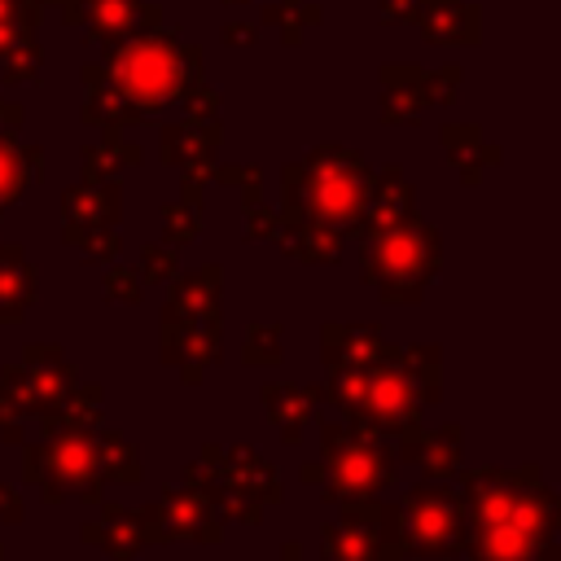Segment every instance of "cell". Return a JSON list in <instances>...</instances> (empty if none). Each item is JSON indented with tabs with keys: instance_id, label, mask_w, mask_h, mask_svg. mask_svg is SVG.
<instances>
[{
	"instance_id": "obj_1",
	"label": "cell",
	"mask_w": 561,
	"mask_h": 561,
	"mask_svg": "<svg viewBox=\"0 0 561 561\" xmlns=\"http://www.w3.org/2000/svg\"><path fill=\"white\" fill-rule=\"evenodd\" d=\"M469 561H557V491L543 482L539 465L522 469V486L504 517L465 526Z\"/></svg>"
},
{
	"instance_id": "obj_2",
	"label": "cell",
	"mask_w": 561,
	"mask_h": 561,
	"mask_svg": "<svg viewBox=\"0 0 561 561\" xmlns=\"http://www.w3.org/2000/svg\"><path fill=\"white\" fill-rule=\"evenodd\" d=\"M430 403H438V346H408L364 368V390L346 421L390 438L416 425Z\"/></svg>"
},
{
	"instance_id": "obj_3",
	"label": "cell",
	"mask_w": 561,
	"mask_h": 561,
	"mask_svg": "<svg viewBox=\"0 0 561 561\" xmlns=\"http://www.w3.org/2000/svg\"><path fill=\"white\" fill-rule=\"evenodd\" d=\"M324 460L302 465V482L320 486L324 500H368L394 482V447L386 434L355 425V421H329L320 425Z\"/></svg>"
},
{
	"instance_id": "obj_4",
	"label": "cell",
	"mask_w": 561,
	"mask_h": 561,
	"mask_svg": "<svg viewBox=\"0 0 561 561\" xmlns=\"http://www.w3.org/2000/svg\"><path fill=\"white\" fill-rule=\"evenodd\" d=\"M443 263L438 232L416 219H399L390 228H377L364 241V280L386 302H416L425 285L434 280Z\"/></svg>"
},
{
	"instance_id": "obj_5",
	"label": "cell",
	"mask_w": 561,
	"mask_h": 561,
	"mask_svg": "<svg viewBox=\"0 0 561 561\" xmlns=\"http://www.w3.org/2000/svg\"><path fill=\"white\" fill-rule=\"evenodd\" d=\"M465 504L443 482H416L394 508V543L399 561H451L465 552Z\"/></svg>"
},
{
	"instance_id": "obj_6",
	"label": "cell",
	"mask_w": 561,
	"mask_h": 561,
	"mask_svg": "<svg viewBox=\"0 0 561 561\" xmlns=\"http://www.w3.org/2000/svg\"><path fill=\"white\" fill-rule=\"evenodd\" d=\"M26 482L44 491V500H96L101 469H96V447L92 430H66L48 434L39 447H26Z\"/></svg>"
},
{
	"instance_id": "obj_7",
	"label": "cell",
	"mask_w": 561,
	"mask_h": 561,
	"mask_svg": "<svg viewBox=\"0 0 561 561\" xmlns=\"http://www.w3.org/2000/svg\"><path fill=\"white\" fill-rule=\"evenodd\" d=\"M364 202H368V175L355 153L351 158L346 153L311 158V175L302 184V210L311 224L342 232L364 215Z\"/></svg>"
},
{
	"instance_id": "obj_8",
	"label": "cell",
	"mask_w": 561,
	"mask_h": 561,
	"mask_svg": "<svg viewBox=\"0 0 561 561\" xmlns=\"http://www.w3.org/2000/svg\"><path fill=\"white\" fill-rule=\"evenodd\" d=\"M320 561H399L394 508L377 495L346 500V513L320 530Z\"/></svg>"
},
{
	"instance_id": "obj_9",
	"label": "cell",
	"mask_w": 561,
	"mask_h": 561,
	"mask_svg": "<svg viewBox=\"0 0 561 561\" xmlns=\"http://www.w3.org/2000/svg\"><path fill=\"white\" fill-rule=\"evenodd\" d=\"M0 386H4L26 412H39V416H44V412H53V408L70 394L75 368L66 364L61 346H53V342H39V346H35V342H31L26 355L0 373Z\"/></svg>"
},
{
	"instance_id": "obj_10",
	"label": "cell",
	"mask_w": 561,
	"mask_h": 561,
	"mask_svg": "<svg viewBox=\"0 0 561 561\" xmlns=\"http://www.w3.org/2000/svg\"><path fill=\"white\" fill-rule=\"evenodd\" d=\"M145 526L153 539H197V543H215L224 530H219V513L215 504L197 491V486H167L153 504L140 508Z\"/></svg>"
},
{
	"instance_id": "obj_11",
	"label": "cell",
	"mask_w": 561,
	"mask_h": 561,
	"mask_svg": "<svg viewBox=\"0 0 561 561\" xmlns=\"http://www.w3.org/2000/svg\"><path fill=\"white\" fill-rule=\"evenodd\" d=\"M394 438H399L394 456L421 465V473H430V478H451L460 469V425H438V430L408 425Z\"/></svg>"
},
{
	"instance_id": "obj_12",
	"label": "cell",
	"mask_w": 561,
	"mask_h": 561,
	"mask_svg": "<svg viewBox=\"0 0 561 561\" xmlns=\"http://www.w3.org/2000/svg\"><path fill=\"white\" fill-rule=\"evenodd\" d=\"M399 346H390L368 324H324V368H368L390 359Z\"/></svg>"
},
{
	"instance_id": "obj_13",
	"label": "cell",
	"mask_w": 561,
	"mask_h": 561,
	"mask_svg": "<svg viewBox=\"0 0 561 561\" xmlns=\"http://www.w3.org/2000/svg\"><path fill=\"white\" fill-rule=\"evenodd\" d=\"M316 403H320L316 386H302V381H267L263 386L267 421L280 430L285 443H302V430L316 421Z\"/></svg>"
},
{
	"instance_id": "obj_14",
	"label": "cell",
	"mask_w": 561,
	"mask_h": 561,
	"mask_svg": "<svg viewBox=\"0 0 561 561\" xmlns=\"http://www.w3.org/2000/svg\"><path fill=\"white\" fill-rule=\"evenodd\" d=\"M83 539L88 543H101L110 561H131L145 543H153L145 517L131 513V508H118V504H105V517L101 522H88L83 526Z\"/></svg>"
},
{
	"instance_id": "obj_15",
	"label": "cell",
	"mask_w": 561,
	"mask_h": 561,
	"mask_svg": "<svg viewBox=\"0 0 561 561\" xmlns=\"http://www.w3.org/2000/svg\"><path fill=\"white\" fill-rule=\"evenodd\" d=\"M219 473H224L228 482L245 486L259 504H272V500H280V495H285V491H280V478H276V469H272L254 447H219Z\"/></svg>"
},
{
	"instance_id": "obj_16",
	"label": "cell",
	"mask_w": 561,
	"mask_h": 561,
	"mask_svg": "<svg viewBox=\"0 0 561 561\" xmlns=\"http://www.w3.org/2000/svg\"><path fill=\"white\" fill-rule=\"evenodd\" d=\"M35 289H39V276L22 259V250L0 245V324H18L35 302Z\"/></svg>"
},
{
	"instance_id": "obj_17",
	"label": "cell",
	"mask_w": 561,
	"mask_h": 561,
	"mask_svg": "<svg viewBox=\"0 0 561 561\" xmlns=\"http://www.w3.org/2000/svg\"><path fill=\"white\" fill-rule=\"evenodd\" d=\"M175 280V276H171ZM171 316H219V267H197L171 285Z\"/></svg>"
},
{
	"instance_id": "obj_18",
	"label": "cell",
	"mask_w": 561,
	"mask_h": 561,
	"mask_svg": "<svg viewBox=\"0 0 561 561\" xmlns=\"http://www.w3.org/2000/svg\"><path fill=\"white\" fill-rule=\"evenodd\" d=\"M123 88L149 105L171 96V61L158 48H136V57H127V66H123Z\"/></svg>"
},
{
	"instance_id": "obj_19",
	"label": "cell",
	"mask_w": 561,
	"mask_h": 561,
	"mask_svg": "<svg viewBox=\"0 0 561 561\" xmlns=\"http://www.w3.org/2000/svg\"><path fill=\"white\" fill-rule=\"evenodd\" d=\"M92 447H96V469H101V482H140V456L136 447L114 434V430H92Z\"/></svg>"
},
{
	"instance_id": "obj_20",
	"label": "cell",
	"mask_w": 561,
	"mask_h": 561,
	"mask_svg": "<svg viewBox=\"0 0 561 561\" xmlns=\"http://www.w3.org/2000/svg\"><path fill=\"white\" fill-rule=\"evenodd\" d=\"M285 250H289L294 259H302V263H337L342 237H337L333 228H324V224L302 219V224L285 228Z\"/></svg>"
},
{
	"instance_id": "obj_21",
	"label": "cell",
	"mask_w": 561,
	"mask_h": 561,
	"mask_svg": "<svg viewBox=\"0 0 561 561\" xmlns=\"http://www.w3.org/2000/svg\"><path fill=\"white\" fill-rule=\"evenodd\" d=\"M114 206L118 197L110 193H96V188H75L66 193V232H79V228H105L114 219Z\"/></svg>"
},
{
	"instance_id": "obj_22",
	"label": "cell",
	"mask_w": 561,
	"mask_h": 561,
	"mask_svg": "<svg viewBox=\"0 0 561 561\" xmlns=\"http://www.w3.org/2000/svg\"><path fill=\"white\" fill-rule=\"evenodd\" d=\"M280 324H250L245 329V346H241V359L245 364H259V368H267V364H280Z\"/></svg>"
},
{
	"instance_id": "obj_23",
	"label": "cell",
	"mask_w": 561,
	"mask_h": 561,
	"mask_svg": "<svg viewBox=\"0 0 561 561\" xmlns=\"http://www.w3.org/2000/svg\"><path fill=\"white\" fill-rule=\"evenodd\" d=\"M408 184L399 180V171H390V193H381L377 202H373V210H368V228L377 232V228H390V224H399V219H408Z\"/></svg>"
},
{
	"instance_id": "obj_24",
	"label": "cell",
	"mask_w": 561,
	"mask_h": 561,
	"mask_svg": "<svg viewBox=\"0 0 561 561\" xmlns=\"http://www.w3.org/2000/svg\"><path fill=\"white\" fill-rule=\"evenodd\" d=\"M140 294H145L140 272H131V267H114V272L105 276V298H114V302H123V307H136Z\"/></svg>"
},
{
	"instance_id": "obj_25",
	"label": "cell",
	"mask_w": 561,
	"mask_h": 561,
	"mask_svg": "<svg viewBox=\"0 0 561 561\" xmlns=\"http://www.w3.org/2000/svg\"><path fill=\"white\" fill-rule=\"evenodd\" d=\"M22 158L13 145H0V206H9L18 193H22Z\"/></svg>"
},
{
	"instance_id": "obj_26",
	"label": "cell",
	"mask_w": 561,
	"mask_h": 561,
	"mask_svg": "<svg viewBox=\"0 0 561 561\" xmlns=\"http://www.w3.org/2000/svg\"><path fill=\"white\" fill-rule=\"evenodd\" d=\"M66 241H83V259H88V263H96V259H114V254H118V237H114V232H101V228H92L88 237L75 232V237H66Z\"/></svg>"
},
{
	"instance_id": "obj_27",
	"label": "cell",
	"mask_w": 561,
	"mask_h": 561,
	"mask_svg": "<svg viewBox=\"0 0 561 561\" xmlns=\"http://www.w3.org/2000/svg\"><path fill=\"white\" fill-rule=\"evenodd\" d=\"M171 276H175V245H171V250H162V245L145 250L140 280H171Z\"/></svg>"
},
{
	"instance_id": "obj_28",
	"label": "cell",
	"mask_w": 561,
	"mask_h": 561,
	"mask_svg": "<svg viewBox=\"0 0 561 561\" xmlns=\"http://www.w3.org/2000/svg\"><path fill=\"white\" fill-rule=\"evenodd\" d=\"M22 416H26V408L0 386V430H4L9 443H22Z\"/></svg>"
},
{
	"instance_id": "obj_29",
	"label": "cell",
	"mask_w": 561,
	"mask_h": 561,
	"mask_svg": "<svg viewBox=\"0 0 561 561\" xmlns=\"http://www.w3.org/2000/svg\"><path fill=\"white\" fill-rule=\"evenodd\" d=\"M193 232H197V224H193L188 215H180V210L171 206V210H167V237H171L175 245H184V241H188Z\"/></svg>"
},
{
	"instance_id": "obj_30",
	"label": "cell",
	"mask_w": 561,
	"mask_h": 561,
	"mask_svg": "<svg viewBox=\"0 0 561 561\" xmlns=\"http://www.w3.org/2000/svg\"><path fill=\"white\" fill-rule=\"evenodd\" d=\"M22 517V500L13 486H0V522H18Z\"/></svg>"
},
{
	"instance_id": "obj_31",
	"label": "cell",
	"mask_w": 561,
	"mask_h": 561,
	"mask_svg": "<svg viewBox=\"0 0 561 561\" xmlns=\"http://www.w3.org/2000/svg\"><path fill=\"white\" fill-rule=\"evenodd\" d=\"M280 561H302V543H285V552H280Z\"/></svg>"
}]
</instances>
